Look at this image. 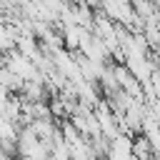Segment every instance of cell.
<instances>
[{"mask_svg": "<svg viewBox=\"0 0 160 160\" xmlns=\"http://www.w3.org/2000/svg\"><path fill=\"white\" fill-rule=\"evenodd\" d=\"M112 72H115V80H118V85H120V90H125L128 95H132V98H145L142 95V85H140V80L128 70V65L122 62H115L112 65Z\"/></svg>", "mask_w": 160, "mask_h": 160, "instance_id": "obj_1", "label": "cell"}, {"mask_svg": "<svg viewBox=\"0 0 160 160\" xmlns=\"http://www.w3.org/2000/svg\"><path fill=\"white\" fill-rule=\"evenodd\" d=\"M132 158L135 160H155V150H152L148 135L138 132V138L132 140Z\"/></svg>", "mask_w": 160, "mask_h": 160, "instance_id": "obj_2", "label": "cell"}, {"mask_svg": "<svg viewBox=\"0 0 160 160\" xmlns=\"http://www.w3.org/2000/svg\"><path fill=\"white\" fill-rule=\"evenodd\" d=\"M2 122H5V118H2V112H0V128H2Z\"/></svg>", "mask_w": 160, "mask_h": 160, "instance_id": "obj_3", "label": "cell"}]
</instances>
